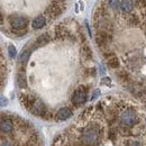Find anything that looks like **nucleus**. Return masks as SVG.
I'll list each match as a JSON object with an SVG mask.
<instances>
[{
	"label": "nucleus",
	"instance_id": "39448f33",
	"mask_svg": "<svg viewBox=\"0 0 146 146\" xmlns=\"http://www.w3.org/2000/svg\"><path fill=\"white\" fill-rule=\"evenodd\" d=\"M7 76H8V63H7V57L5 54L2 44L0 42V93L2 92L6 86Z\"/></svg>",
	"mask_w": 146,
	"mask_h": 146
},
{
	"label": "nucleus",
	"instance_id": "20e7f679",
	"mask_svg": "<svg viewBox=\"0 0 146 146\" xmlns=\"http://www.w3.org/2000/svg\"><path fill=\"white\" fill-rule=\"evenodd\" d=\"M0 146H43L35 126L16 113L0 110Z\"/></svg>",
	"mask_w": 146,
	"mask_h": 146
},
{
	"label": "nucleus",
	"instance_id": "f03ea898",
	"mask_svg": "<svg viewBox=\"0 0 146 146\" xmlns=\"http://www.w3.org/2000/svg\"><path fill=\"white\" fill-rule=\"evenodd\" d=\"M68 0H0V31L8 37L23 38L58 18Z\"/></svg>",
	"mask_w": 146,
	"mask_h": 146
},
{
	"label": "nucleus",
	"instance_id": "f257e3e1",
	"mask_svg": "<svg viewBox=\"0 0 146 146\" xmlns=\"http://www.w3.org/2000/svg\"><path fill=\"white\" fill-rule=\"evenodd\" d=\"M97 68L82 27L65 19L31 40L20 52L16 88L20 105L46 121H65L84 106Z\"/></svg>",
	"mask_w": 146,
	"mask_h": 146
},
{
	"label": "nucleus",
	"instance_id": "7ed1b4c3",
	"mask_svg": "<svg viewBox=\"0 0 146 146\" xmlns=\"http://www.w3.org/2000/svg\"><path fill=\"white\" fill-rule=\"evenodd\" d=\"M105 115L100 120L79 126L70 125L54 139L52 146H127V129L118 119L113 105L102 99Z\"/></svg>",
	"mask_w": 146,
	"mask_h": 146
}]
</instances>
